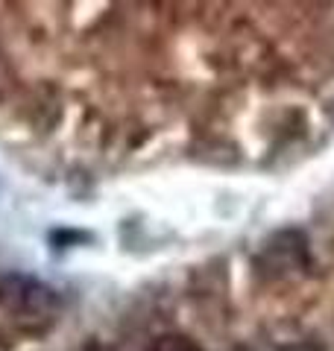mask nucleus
Returning <instances> with one entry per match:
<instances>
[{"instance_id":"1","label":"nucleus","mask_w":334,"mask_h":351,"mask_svg":"<svg viewBox=\"0 0 334 351\" xmlns=\"http://www.w3.org/2000/svg\"><path fill=\"white\" fill-rule=\"evenodd\" d=\"M0 307L21 319H47L59 307V295L50 284H44L24 272H9L0 278Z\"/></svg>"},{"instance_id":"2","label":"nucleus","mask_w":334,"mask_h":351,"mask_svg":"<svg viewBox=\"0 0 334 351\" xmlns=\"http://www.w3.org/2000/svg\"><path fill=\"white\" fill-rule=\"evenodd\" d=\"M258 267L267 276H293V272L308 267V240L302 232L296 228H285L276 232L270 240L264 243L261 255H258Z\"/></svg>"},{"instance_id":"3","label":"nucleus","mask_w":334,"mask_h":351,"mask_svg":"<svg viewBox=\"0 0 334 351\" xmlns=\"http://www.w3.org/2000/svg\"><path fill=\"white\" fill-rule=\"evenodd\" d=\"M150 351H199L191 339L185 337H176V334H167V337H159L155 343L150 346Z\"/></svg>"},{"instance_id":"4","label":"nucleus","mask_w":334,"mask_h":351,"mask_svg":"<svg viewBox=\"0 0 334 351\" xmlns=\"http://www.w3.org/2000/svg\"><path fill=\"white\" fill-rule=\"evenodd\" d=\"M282 351H326V348L314 343V339H299V343H287Z\"/></svg>"}]
</instances>
